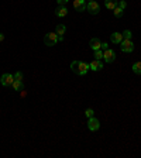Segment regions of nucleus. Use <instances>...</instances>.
I'll list each match as a JSON object with an SVG mask.
<instances>
[{
	"label": "nucleus",
	"mask_w": 141,
	"mask_h": 158,
	"mask_svg": "<svg viewBox=\"0 0 141 158\" xmlns=\"http://www.w3.org/2000/svg\"><path fill=\"white\" fill-rule=\"evenodd\" d=\"M86 10H88L90 14H99V12H100V6H99V3H97L96 0L88 2V3H86Z\"/></svg>",
	"instance_id": "nucleus-4"
},
{
	"label": "nucleus",
	"mask_w": 141,
	"mask_h": 158,
	"mask_svg": "<svg viewBox=\"0 0 141 158\" xmlns=\"http://www.w3.org/2000/svg\"><path fill=\"white\" fill-rule=\"evenodd\" d=\"M85 116H86V117H93V116H95V112H93V109H86L85 110Z\"/></svg>",
	"instance_id": "nucleus-20"
},
{
	"label": "nucleus",
	"mask_w": 141,
	"mask_h": 158,
	"mask_svg": "<svg viewBox=\"0 0 141 158\" xmlns=\"http://www.w3.org/2000/svg\"><path fill=\"white\" fill-rule=\"evenodd\" d=\"M117 3H119V0H105V7L109 10H114L117 7Z\"/></svg>",
	"instance_id": "nucleus-14"
},
{
	"label": "nucleus",
	"mask_w": 141,
	"mask_h": 158,
	"mask_svg": "<svg viewBox=\"0 0 141 158\" xmlns=\"http://www.w3.org/2000/svg\"><path fill=\"white\" fill-rule=\"evenodd\" d=\"M73 8L79 13L85 12L86 10V0H73Z\"/></svg>",
	"instance_id": "nucleus-8"
},
{
	"label": "nucleus",
	"mask_w": 141,
	"mask_h": 158,
	"mask_svg": "<svg viewBox=\"0 0 141 158\" xmlns=\"http://www.w3.org/2000/svg\"><path fill=\"white\" fill-rule=\"evenodd\" d=\"M12 88L16 90V92H21V90H24V83H23V81H14Z\"/></svg>",
	"instance_id": "nucleus-13"
},
{
	"label": "nucleus",
	"mask_w": 141,
	"mask_h": 158,
	"mask_svg": "<svg viewBox=\"0 0 141 158\" xmlns=\"http://www.w3.org/2000/svg\"><path fill=\"white\" fill-rule=\"evenodd\" d=\"M89 69H90V71H93V72L102 71V69H103V62L97 61V59H93V61L89 64Z\"/></svg>",
	"instance_id": "nucleus-9"
},
{
	"label": "nucleus",
	"mask_w": 141,
	"mask_h": 158,
	"mask_svg": "<svg viewBox=\"0 0 141 158\" xmlns=\"http://www.w3.org/2000/svg\"><path fill=\"white\" fill-rule=\"evenodd\" d=\"M113 13H114V17H116V18H120V17H123V13H124V10L117 6V7L114 8V12H113Z\"/></svg>",
	"instance_id": "nucleus-17"
},
{
	"label": "nucleus",
	"mask_w": 141,
	"mask_h": 158,
	"mask_svg": "<svg viewBox=\"0 0 141 158\" xmlns=\"http://www.w3.org/2000/svg\"><path fill=\"white\" fill-rule=\"evenodd\" d=\"M68 2H69V0H56V3L59 4V6H65Z\"/></svg>",
	"instance_id": "nucleus-24"
},
{
	"label": "nucleus",
	"mask_w": 141,
	"mask_h": 158,
	"mask_svg": "<svg viewBox=\"0 0 141 158\" xmlns=\"http://www.w3.org/2000/svg\"><path fill=\"white\" fill-rule=\"evenodd\" d=\"M88 129L90 130V131H97V130L100 129V122L97 120L95 116L93 117H89L88 120Z\"/></svg>",
	"instance_id": "nucleus-7"
},
{
	"label": "nucleus",
	"mask_w": 141,
	"mask_h": 158,
	"mask_svg": "<svg viewBox=\"0 0 141 158\" xmlns=\"http://www.w3.org/2000/svg\"><path fill=\"white\" fill-rule=\"evenodd\" d=\"M95 59H97V61H102V59H103V51H102V49L95 51Z\"/></svg>",
	"instance_id": "nucleus-18"
},
{
	"label": "nucleus",
	"mask_w": 141,
	"mask_h": 158,
	"mask_svg": "<svg viewBox=\"0 0 141 158\" xmlns=\"http://www.w3.org/2000/svg\"><path fill=\"white\" fill-rule=\"evenodd\" d=\"M107 48H109V44H107V42H102V45H100V49H102V51H106Z\"/></svg>",
	"instance_id": "nucleus-23"
},
{
	"label": "nucleus",
	"mask_w": 141,
	"mask_h": 158,
	"mask_svg": "<svg viewBox=\"0 0 141 158\" xmlns=\"http://www.w3.org/2000/svg\"><path fill=\"white\" fill-rule=\"evenodd\" d=\"M13 82H14V76H13L12 73H3L2 75V78H0V83L3 86H12Z\"/></svg>",
	"instance_id": "nucleus-5"
},
{
	"label": "nucleus",
	"mask_w": 141,
	"mask_h": 158,
	"mask_svg": "<svg viewBox=\"0 0 141 158\" xmlns=\"http://www.w3.org/2000/svg\"><path fill=\"white\" fill-rule=\"evenodd\" d=\"M121 34H123V38H126V40H131V31H130V30H124Z\"/></svg>",
	"instance_id": "nucleus-19"
},
{
	"label": "nucleus",
	"mask_w": 141,
	"mask_h": 158,
	"mask_svg": "<svg viewBox=\"0 0 141 158\" xmlns=\"http://www.w3.org/2000/svg\"><path fill=\"white\" fill-rule=\"evenodd\" d=\"M124 40V38H123V34H121V32H113L112 35H110V41H112L113 44H120L121 41Z\"/></svg>",
	"instance_id": "nucleus-10"
},
{
	"label": "nucleus",
	"mask_w": 141,
	"mask_h": 158,
	"mask_svg": "<svg viewBox=\"0 0 141 158\" xmlns=\"http://www.w3.org/2000/svg\"><path fill=\"white\" fill-rule=\"evenodd\" d=\"M88 2H93V0H88Z\"/></svg>",
	"instance_id": "nucleus-26"
},
{
	"label": "nucleus",
	"mask_w": 141,
	"mask_h": 158,
	"mask_svg": "<svg viewBox=\"0 0 141 158\" xmlns=\"http://www.w3.org/2000/svg\"><path fill=\"white\" fill-rule=\"evenodd\" d=\"M4 40V35H3V34H0V41H3Z\"/></svg>",
	"instance_id": "nucleus-25"
},
{
	"label": "nucleus",
	"mask_w": 141,
	"mask_h": 158,
	"mask_svg": "<svg viewBox=\"0 0 141 158\" xmlns=\"http://www.w3.org/2000/svg\"><path fill=\"white\" fill-rule=\"evenodd\" d=\"M65 31H66V27H65L64 24H58L56 25V34H58V35H64L65 34Z\"/></svg>",
	"instance_id": "nucleus-16"
},
{
	"label": "nucleus",
	"mask_w": 141,
	"mask_h": 158,
	"mask_svg": "<svg viewBox=\"0 0 141 158\" xmlns=\"http://www.w3.org/2000/svg\"><path fill=\"white\" fill-rule=\"evenodd\" d=\"M131 69H133V72L136 73V75H141V61L134 62L133 66H131Z\"/></svg>",
	"instance_id": "nucleus-15"
},
{
	"label": "nucleus",
	"mask_w": 141,
	"mask_h": 158,
	"mask_svg": "<svg viewBox=\"0 0 141 158\" xmlns=\"http://www.w3.org/2000/svg\"><path fill=\"white\" fill-rule=\"evenodd\" d=\"M56 42H58V34L56 32H48V34H45L44 44L47 47H54V45H56Z\"/></svg>",
	"instance_id": "nucleus-2"
},
{
	"label": "nucleus",
	"mask_w": 141,
	"mask_h": 158,
	"mask_svg": "<svg viewBox=\"0 0 141 158\" xmlns=\"http://www.w3.org/2000/svg\"><path fill=\"white\" fill-rule=\"evenodd\" d=\"M103 59H105V62H107V64H112V62H114V59H116V52H114L113 49L107 48L106 51H103Z\"/></svg>",
	"instance_id": "nucleus-6"
},
{
	"label": "nucleus",
	"mask_w": 141,
	"mask_h": 158,
	"mask_svg": "<svg viewBox=\"0 0 141 158\" xmlns=\"http://www.w3.org/2000/svg\"><path fill=\"white\" fill-rule=\"evenodd\" d=\"M14 81H23V72H16L14 73Z\"/></svg>",
	"instance_id": "nucleus-21"
},
{
	"label": "nucleus",
	"mask_w": 141,
	"mask_h": 158,
	"mask_svg": "<svg viewBox=\"0 0 141 158\" xmlns=\"http://www.w3.org/2000/svg\"><path fill=\"white\" fill-rule=\"evenodd\" d=\"M71 69H72L73 73H76L79 76H83L89 71V64H86L83 61H72L71 62Z\"/></svg>",
	"instance_id": "nucleus-1"
},
{
	"label": "nucleus",
	"mask_w": 141,
	"mask_h": 158,
	"mask_svg": "<svg viewBox=\"0 0 141 158\" xmlns=\"http://www.w3.org/2000/svg\"><path fill=\"white\" fill-rule=\"evenodd\" d=\"M117 6H119L120 8H123V10H124L126 6H127V3H126L124 0H119V3H117Z\"/></svg>",
	"instance_id": "nucleus-22"
},
{
	"label": "nucleus",
	"mask_w": 141,
	"mask_h": 158,
	"mask_svg": "<svg viewBox=\"0 0 141 158\" xmlns=\"http://www.w3.org/2000/svg\"><path fill=\"white\" fill-rule=\"evenodd\" d=\"M68 14V8L65 7V6H58L55 10V16L59 17V18H62V17H65Z\"/></svg>",
	"instance_id": "nucleus-11"
},
{
	"label": "nucleus",
	"mask_w": 141,
	"mask_h": 158,
	"mask_svg": "<svg viewBox=\"0 0 141 158\" xmlns=\"http://www.w3.org/2000/svg\"><path fill=\"white\" fill-rule=\"evenodd\" d=\"M89 45H90V48L93 51H97V49H100V45H102V41L99 38H92V40L89 41Z\"/></svg>",
	"instance_id": "nucleus-12"
},
{
	"label": "nucleus",
	"mask_w": 141,
	"mask_h": 158,
	"mask_svg": "<svg viewBox=\"0 0 141 158\" xmlns=\"http://www.w3.org/2000/svg\"><path fill=\"white\" fill-rule=\"evenodd\" d=\"M120 49L123 52H133L134 51V42L131 40H123L120 42Z\"/></svg>",
	"instance_id": "nucleus-3"
}]
</instances>
